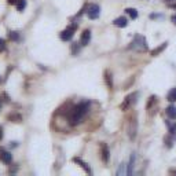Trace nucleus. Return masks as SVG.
I'll return each mask as SVG.
<instances>
[{"mask_svg":"<svg viewBox=\"0 0 176 176\" xmlns=\"http://www.w3.org/2000/svg\"><path fill=\"white\" fill-rule=\"evenodd\" d=\"M90 103L88 102H81V103L76 105L74 108H72V110L69 111L68 118H69V124L70 125H77L81 123L83 117L85 116V113L88 111Z\"/></svg>","mask_w":176,"mask_h":176,"instance_id":"nucleus-1","label":"nucleus"},{"mask_svg":"<svg viewBox=\"0 0 176 176\" xmlns=\"http://www.w3.org/2000/svg\"><path fill=\"white\" fill-rule=\"evenodd\" d=\"M131 50H135V51H139V52H143V51H147V41L146 39H144L143 36H140V35H136V36L134 37V40H132V43H131L129 46Z\"/></svg>","mask_w":176,"mask_h":176,"instance_id":"nucleus-2","label":"nucleus"},{"mask_svg":"<svg viewBox=\"0 0 176 176\" xmlns=\"http://www.w3.org/2000/svg\"><path fill=\"white\" fill-rule=\"evenodd\" d=\"M76 28H77V25H72V26H69V28H66L65 30H62L61 32V39L63 40V41H69V40H72L73 35H74V30Z\"/></svg>","mask_w":176,"mask_h":176,"instance_id":"nucleus-3","label":"nucleus"},{"mask_svg":"<svg viewBox=\"0 0 176 176\" xmlns=\"http://www.w3.org/2000/svg\"><path fill=\"white\" fill-rule=\"evenodd\" d=\"M99 14H101V7H99L98 4H91V6L88 7L87 15L90 20H96L99 17Z\"/></svg>","mask_w":176,"mask_h":176,"instance_id":"nucleus-4","label":"nucleus"},{"mask_svg":"<svg viewBox=\"0 0 176 176\" xmlns=\"http://www.w3.org/2000/svg\"><path fill=\"white\" fill-rule=\"evenodd\" d=\"M136 132H138V123L135 118H132L129 121V125H128V136H129V139L134 140L136 138Z\"/></svg>","mask_w":176,"mask_h":176,"instance_id":"nucleus-5","label":"nucleus"},{"mask_svg":"<svg viewBox=\"0 0 176 176\" xmlns=\"http://www.w3.org/2000/svg\"><path fill=\"white\" fill-rule=\"evenodd\" d=\"M136 96H138L136 92H134V94H131L129 96H127L125 101L123 102V105H121V110H127V109L131 106V103H134L135 102V98H136Z\"/></svg>","mask_w":176,"mask_h":176,"instance_id":"nucleus-6","label":"nucleus"},{"mask_svg":"<svg viewBox=\"0 0 176 176\" xmlns=\"http://www.w3.org/2000/svg\"><path fill=\"white\" fill-rule=\"evenodd\" d=\"M0 160L3 161L4 164H11L13 156H11V153H8V151H4L3 149H0Z\"/></svg>","mask_w":176,"mask_h":176,"instance_id":"nucleus-7","label":"nucleus"},{"mask_svg":"<svg viewBox=\"0 0 176 176\" xmlns=\"http://www.w3.org/2000/svg\"><path fill=\"white\" fill-rule=\"evenodd\" d=\"M90 41H91V32L90 30H84L81 35V39H80V44L81 46H88Z\"/></svg>","mask_w":176,"mask_h":176,"instance_id":"nucleus-8","label":"nucleus"},{"mask_svg":"<svg viewBox=\"0 0 176 176\" xmlns=\"http://www.w3.org/2000/svg\"><path fill=\"white\" fill-rule=\"evenodd\" d=\"M101 154H102V160H103V162H108L109 161V149L105 143L101 144Z\"/></svg>","mask_w":176,"mask_h":176,"instance_id":"nucleus-9","label":"nucleus"},{"mask_svg":"<svg viewBox=\"0 0 176 176\" xmlns=\"http://www.w3.org/2000/svg\"><path fill=\"white\" fill-rule=\"evenodd\" d=\"M73 161H74L76 164H78V165L81 166V168H83V169H84V171H85V172H87V173H92V171L90 169V166H88L87 164L84 162V161H81V160H80V158H78V157H74V158H73Z\"/></svg>","mask_w":176,"mask_h":176,"instance_id":"nucleus-10","label":"nucleus"},{"mask_svg":"<svg viewBox=\"0 0 176 176\" xmlns=\"http://www.w3.org/2000/svg\"><path fill=\"white\" fill-rule=\"evenodd\" d=\"M113 23L116 26H118V28H125V26L128 25V20L124 18V17H120V18H117V20H114Z\"/></svg>","mask_w":176,"mask_h":176,"instance_id":"nucleus-11","label":"nucleus"},{"mask_svg":"<svg viewBox=\"0 0 176 176\" xmlns=\"http://www.w3.org/2000/svg\"><path fill=\"white\" fill-rule=\"evenodd\" d=\"M166 116L169 118H172V120H176V108L173 105H171V106L166 108Z\"/></svg>","mask_w":176,"mask_h":176,"instance_id":"nucleus-12","label":"nucleus"},{"mask_svg":"<svg viewBox=\"0 0 176 176\" xmlns=\"http://www.w3.org/2000/svg\"><path fill=\"white\" fill-rule=\"evenodd\" d=\"M135 158H136V156H135V153H132V156H131V160H129V164H128V168H127V175H132V169H134Z\"/></svg>","mask_w":176,"mask_h":176,"instance_id":"nucleus-13","label":"nucleus"},{"mask_svg":"<svg viewBox=\"0 0 176 176\" xmlns=\"http://www.w3.org/2000/svg\"><path fill=\"white\" fill-rule=\"evenodd\" d=\"M105 81H106V85L109 88H113V78H111V73L109 70L105 72Z\"/></svg>","mask_w":176,"mask_h":176,"instance_id":"nucleus-14","label":"nucleus"},{"mask_svg":"<svg viewBox=\"0 0 176 176\" xmlns=\"http://www.w3.org/2000/svg\"><path fill=\"white\" fill-rule=\"evenodd\" d=\"M166 46H168V43H164L162 46H158L157 48H154L153 51H151V55H153V56H157L158 54H160V52H162L166 48Z\"/></svg>","mask_w":176,"mask_h":176,"instance_id":"nucleus-15","label":"nucleus"},{"mask_svg":"<svg viewBox=\"0 0 176 176\" xmlns=\"http://www.w3.org/2000/svg\"><path fill=\"white\" fill-rule=\"evenodd\" d=\"M166 99L169 102H176V88H172V90H171L168 96H166Z\"/></svg>","mask_w":176,"mask_h":176,"instance_id":"nucleus-16","label":"nucleus"},{"mask_svg":"<svg viewBox=\"0 0 176 176\" xmlns=\"http://www.w3.org/2000/svg\"><path fill=\"white\" fill-rule=\"evenodd\" d=\"M125 13H127L128 15L132 18V20H136V18H138V11L135 10V8H127V10H125Z\"/></svg>","mask_w":176,"mask_h":176,"instance_id":"nucleus-17","label":"nucleus"},{"mask_svg":"<svg viewBox=\"0 0 176 176\" xmlns=\"http://www.w3.org/2000/svg\"><path fill=\"white\" fill-rule=\"evenodd\" d=\"M8 120L14 121V123H21V121H22V117H21L20 114L14 113V114H10V116H8Z\"/></svg>","mask_w":176,"mask_h":176,"instance_id":"nucleus-18","label":"nucleus"},{"mask_svg":"<svg viewBox=\"0 0 176 176\" xmlns=\"http://www.w3.org/2000/svg\"><path fill=\"white\" fill-rule=\"evenodd\" d=\"M166 125H168V129H169V134H171V135H175V131H176V125H175V123H171V121H166Z\"/></svg>","mask_w":176,"mask_h":176,"instance_id":"nucleus-19","label":"nucleus"},{"mask_svg":"<svg viewBox=\"0 0 176 176\" xmlns=\"http://www.w3.org/2000/svg\"><path fill=\"white\" fill-rule=\"evenodd\" d=\"M25 7H26V2H25V0H20V2L17 3V10H18V11H23V10H25Z\"/></svg>","mask_w":176,"mask_h":176,"instance_id":"nucleus-20","label":"nucleus"},{"mask_svg":"<svg viewBox=\"0 0 176 176\" xmlns=\"http://www.w3.org/2000/svg\"><path fill=\"white\" fill-rule=\"evenodd\" d=\"M8 37H10L11 40H14V41H17V40H20V33L18 32H10L8 33Z\"/></svg>","mask_w":176,"mask_h":176,"instance_id":"nucleus-21","label":"nucleus"},{"mask_svg":"<svg viewBox=\"0 0 176 176\" xmlns=\"http://www.w3.org/2000/svg\"><path fill=\"white\" fill-rule=\"evenodd\" d=\"M4 50H6V41L0 37V52H3Z\"/></svg>","mask_w":176,"mask_h":176,"instance_id":"nucleus-22","label":"nucleus"},{"mask_svg":"<svg viewBox=\"0 0 176 176\" xmlns=\"http://www.w3.org/2000/svg\"><path fill=\"white\" fill-rule=\"evenodd\" d=\"M165 142H166V146H168V147L172 146V140H171V134H169V136H166V138H165Z\"/></svg>","mask_w":176,"mask_h":176,"instance_id":"nucleus-23","label":"nucleus"},{"mask_svg":"<svg viewBox=\"0 0 176 176\" xmlns=\"http://www.w3.org/2000/svg\"><path fill=\"white\" fill-rule=\"evenodd\" d=\"M7 2H8V4H17L20 0H7Z\"/></svg>","mask_w":176,"mask_h":176,"instance_id":"nucleus-24","label":"nucleus"},{"mask_svg":"<svg viewBox=\"0 0 176 176\" xmlns=\"http://www.w3.org/2000/svg\"><path fill=\"white\" fill-rule=\"evenodd\" d=\"M3 139V128L0 127V140Z\"/></svg>","mask_w":176,"mask_h":176,"instance_id":"nucleus-25","label":"nucleus"},{"mask_svg":"<svg viewBox=\"0 0 176 176\" xmlns=\"http://www.w3.org/2000/svg\"><path fill=\"white\" fill-rule=\"evenodd\" d=\"M172 22L176 25V14H175V15H172Z\"/></svg>","mask_w":176,"mask_h":176,"instance_id":"nucleus-26","label":"nucleus"},{"mask_svg":"<svg viewBox=\"0 0 176 176\" xmlns=\"http://www.w3.org/2000/svg\"><path fill=\"white\" fill-rule=\"evenodd\" d=\"M171 7H172V8H175V10H176V3H172V4H171Z\"/></svg>","mask_w":176,"mask_h":176,"instance_id":"nucleus-27","label":"nucleus"},{"mask_svg":"<svg viewBox=\"0 0 176 176\" xmlns=\"http://www.w3.org/2000/svg\"><path fill=\"white\" fill-rule=\"evenodd\" d=\"M0 109H2V98H0Z\"/></svg>","mask_w":176,"mask_h":176,"instance_id":"nucleus-28","label":"nucleus"},{"mask_svg":"<svg viewBox=\"0 0 176 176\" xmlns=\"http://www.w3.org/2000/svg\"><path fill=\"white\" fill-rule=\"evenodd\" d=\"M166 2H168V3H171V2H173V0H166Z\"/></svg>","mask_w":176,"mask_h":176,"instance_id":"nucleus-29","label":"nucleus"}]
</instances>
